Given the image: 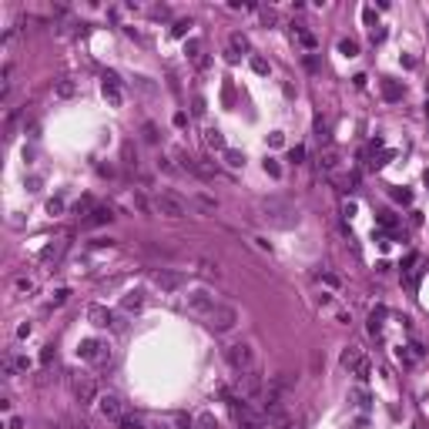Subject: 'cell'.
I'll return each instance as SVG.
<instances>
[{
	"instance_id": "cell-61",
	"label": "cell",
	"mask_w": 429,
	"mask_h": 429,
	"mask_svg": "<svg viewBox=\"0 0 429 429\" xmlns=\"http://www.w3.org/2000/svg\"><path fill=\"white\" fill-rule=\"evenodd\" d=\"M426 185H429V171H426Z\"/></svg>"
},
{
	"instance_id": "cell-3",
	"label": "cell",
	"mask_w": 429,
	"mask_h": 429,
	"mask_svg": "<svg viewBox=\"0 0 429 429\" xmlns=\"http://www.w3.org/2000/svg\"><path fill=\"white\" fill-rule=\"evenodd\" d=\"M225 362L235 369V373H248L255 369V346L248 339H238L232 346H225Z\"/></svg>"
},
{
	"instance_id": "cell-23",
	"label": "cell",
	"mask_w": 429,
	"mask_h": 429,
	"mask_svg": "<svg viewBox=\"0 0 429 429\" xmlns=\"http://www.w3.org/2000/svg\"><path fill=\"white\" fill-rule=\"evenodd\" d=\"M382 97H386V101H399V97H403V84L382 81Z\"/></svg>"
},
{
	"instance_id": "cell-29",
	"label": "cell",
	"mask_w": 429,
	"mask_h": 429,
	"mask_svg": "<svg viewBox=\"0 0 429 429\" xmlns=\"http://www.w3.org/2000/svg\"><path fill=\"white\" fill-rule=\"evenodd\" d=\"M194 429H218V419L211 413H198V419H194Z\"/></svg>"
},
{
	"instance_id": "cell-45",
	"label": "cell",
	"mask_w": 429,
	"mask_h": 429,
	"mask_svg": "<svg viewBox=\"0 0 429 429\" xmlns=\"http://www.w3.org/2000/svg\"><path fill=\"white\" fill-rule=\"evenodd\" d=\"M198 50H202V41H194V37H191V41L185 44V54L188 57H198Z\"/></svg>"
},
{
	"instance_id": "cell-40",
	"label": "cell",
	"mask_w": 429,
	"mask_h": 429,
	"mask_svg": "<svg viewBox=\"0 0 429 429\" xmlns=\"http://www.w3.org/2000/svg\"><path fill=\"white\" fill-rule=\"evenodd\" d=\"M148 429H178V426H175V419H154L148 422Z\"/></svg>"
},
{
	"instance_id": "cell-5",
	"label": "cell",
	"mask_w": 429,
	"mask_h": 429,
	"mask_svg": "<svg viewBox=\"0 0 429 429\" xmlns=\"http://www.w3.org/2000/svg\"><path fill=\"white\" fill-rule=\"evenodd\" d=\"M235 322H238V308L235 305H218L215 312L208 316V329L211 332H232L235 329Z\"/></svg>"
},
{
	"instance_id": "cell-19",
	"label": "cell",
	"mask_w": 429,
	"mask_h": 429,
	"mask_svg": "<svg viewBox=\"0 0 429 429\" xmlns=\"http://www.w3.org/2000/svg\"><path fill=\"white\" fill-rule=\"evenodd\" d=\"M359 359H362V349H359V346H346V349H342V356H339V362H342V369H352Z\"/></svg>"
},
{
	"instance_id": "cell-11",
	"label": "cell",
	"mask_w": 429,
	"mask_h": 429,
	"mask_svg": "<svg viewBox=\"0 0 429 429\" xmlns=\"http://www.w3.org/2000/svg\"><path fill=\"white\" fill-rule=\"evenodd\" d=\"M101 94L111 107H121L124 104V94H121V81H118V74H104V81H101Z\"/></svg>"
},
{
	"instance_id": "cell-26",
	"label": "cell",
	"mask_w": 429,
	"mask_h": 429,
	"mask_svg": "<svg viewBox=\"0 0 429 429\" xmlns=\"http://www.w3.org/2000/svg\"><path fill=\"white\" fill-rule=\"evenodd\" d=\"M34 285H37V282H34L31 275H20V278L14 282V292H17V295H31V292H34Z\"/></svg>"
},
{
	"instance_id": "cell-41",
	"label": "cell",
	"mask_w": 429,
	"mask_h": 429,
	"mask_svg": "<svg viewBox=\"0 0 429 429\" xmlns=\"http://www.w3.org/2000/svg\"><path fill=\"white\" fill-rule=\"evenodd\" d=\"M67 295H71V289H57V292H54V299H50V305H64Z\"/></svg>"
},
{
	"instance_id": "cell-59",
	"label": "cell",
	"mask_w": 429,
	"mask_h": 429,
	"mask_svg": "<svg viewBox=\"0 0 429 429\" xmlns=\"http://www.w3.org/2000/svg\"><path fill=\"white\" fill-rule=\"evenodd\" d=\"M335 319H339L342 325H349V322H352V316H349V312H335Z\"/></svg>"
},
{
	"instance_id": "cell-43",
	"label": "cell",
	"mask_w": 429,
	"mask_h": 429,
	"mask_svg": "<svg viewBox=\"0 0 429 429\" xmlns=\"http://www.w3.org/2000/svg\"><path fill=\"white\" fill-rule=\"evenodd\" d=\"M392 154H396V151H392V148H389V151H382L379 158H376V161H373V168H382V164H389V161H392Z\"/></svg>"
},
{
	"instance_id": "cell-14",
	"label": "cell",
	"mask_w": 429,
	"mask_h": 429,
	"mask_svg": "<svg viewBox=\"0 0 429 429\" xmlns=\"http://www.w3.org/2000/svg\"><path fill=\"white\" fill-rule=\"evenodd\" d=\"M141 308H145V292L141 289H131V292H124L121 295V312H141Z\"/></svg>"
},
{
	"instance_id": "cell-31",
	"label": "cell",
	"mask_w": 429,
	"mask_h": 429,
	"mask_svg": "<svg viewBox=\"0 0 429 429\" xmlns=\"http://www.w3.org/2000/svg\"><path fill=\"white\" fill-rule=\"evenodd\" d=\"M141 134H145V141H148V145H158V124H154V121H145Z\"/></svg>"
},
{
	"instance_id": "cell-46",
	"label": "cell",
	"mask_w": 429,
	"mask_h": 429,
	"mask_svg": "<svg viewBox=\"0 0 429 429\" xmlns=\"http://www.w3.org/2000/svg\"><path fill=\"white\" fill-rule=\"evenodd\" d=\"M268 145H272V148H282L285 145V134H282V131H272V134H268Z\"/></svg>"
},
{
	"instance_id": "cell-52",
	"label": "cell",
	"mask_w": 429,
	"mask_h": 429,
	"mask_svg": "<svg viewBox=\"0 0 429 429\" xmlns=\"http://www.w3.org/2000/svg\"><path fill=\"white\" fill-rule=\"evenodd\" d=\"M352 396H356V403H359V406H362V409H365V406H369V396H365L362 389H356V392H352Z\"/></svg>"
},
{
	"instance_id": "cell-18",
	"label": "cell",
	"mask_w": 429,
	"mask_h": 429,
	"mask_svg": "<svg viewBox=\"0 0 429 429\" xmlns=\"http://www.w3.org/2000/svg\"><path fill=\"white\" fill-rule=\"evenodd\" d=\"M191 202H194V208H202L205 215H211V211L218 208V202H215L211 194H205V191H194V194H191Z\"/></svg>"
},
{
	"instance_id": "cell-15",
	"label": "cell",
	"mask_w": 429,
	"mask_h": 429,
	"mask_svg": "<svg viewBox=\"0 0 429 429\" xmlns=\"http://www.w3.org/2000/svg\"><path fill=\"white\" fill-rule=\"evenodd\" d=\"M74 94H77V81H74V77H57L54 81V97L57 101H71Z\"/></svg>"
},
{
	"instance_id": "cell-56",
	"label": "cell",
	"mask_w": 429,
	"mask_h": 429,
	"mask_svg": "<svg viewBox=\"0 0 429 429\" xmlns=\"http://www.w3.org/2000/svg\"><path fill=\"white\" fill-rule=\"evenodd\" d=\"M27 335H31V325H27V322L17 325V339H27Z\"/></svg>"
},
{
	"instance_id": "cell-8",
	"label": "cell",
	"mask_w": 429,
	"mask_h": 429,
	"mask_svg": "<svg viewBox=\"0 0 429 429\" xmlns=\"http://www.w3.org/2000/svg\"><path fill=\"white\" fill-rule=\"evenodd\" d=\"M188 308L191 312H198V316H205L208 319L215 308H218V302H215V295H211L208 289H194V292H188Z\"/></svg>"
},
{
	"instance_id": "cell-36",
	"label": "cell",
	"mask_w": 429,
	"mask_h": 429,
	"mask_svg": "<svg viewBox=\"0 0 429 429\" xmlns=\"http://www.w3.org/2000/svg\"><path fill=\"white\" fill-rule=\"evenodd\" d=\"M188 31H191V20H175V27H171V34H175V37H185Z\"/></svg>"
},
{
	"instance_id": "cell-17",
	"label": "cell",
	"mask_w": 429,
	"mask_h": 429,
	"mask_svg": "<svg viewBox=\"0 0 429 429\" xmlns=\"http://www.w3.org/2000/svg\"><path fill=\"white\" fill-rule=\"evenodd\" d=\"M107 221H114V211L111 208H94L88 215V221H84V225L88 228H97V225H107Z\"/></svg>"
},
{
	"instance_id": "cell-10",
	"label": "cell",
	"mask_w": 429,
	"mask_h": 429,
	"mask_svg": "<svg viewBox=\"0 0 429 429\" xmlns=\"http://www.w3.org/2000/svg\"><path fill=\"white\" fill-rule=\"evenodd\" d=\"M97 413L104 416V419L118 422V419L124 416V403H121V396H114V392H104V396L97 399Z\"/></svg>"
},
{
	"instance_id": "cell-51",
	"label": "cell",
	"mask_w": 429,
	"mask_h": 429,
	"mask_svg": "<svg viewBox=\"0 0 429 429\" xmlns=\"http://www.w3.org/2000/svg\"><path fill=\"white\" fill-rule=\"evenodd\" d=\"M386 41V27H373V44H382Z\"/></svg>"
},
{
	"instance_id": "cell-20",
	"label": "cell",
	"mask_w": 429,
	"mask_h": 429,
	"mask_svg": "<svg viewBox=\"0 0 429 429\" xmlns=\"http://www.w3.org/2000/svg\"><path fill=\"white\" fill-rule=\"evenodd\" d=\"M228 47H232V54H248V50H251V44H248V37H245V34H232V37H228Z\"/></svg>"
},
{
	"instance_id": "cell-60",
	"label": "cell",
	"mask_w": 429,
	"mask_h": 429,
	"mask_svg": "<svg viewBox=\"0 0 429 429\" xmlns=\"http://www.w3.org/2000/svg\"><path fill=\"white\" fill-rule=\"evenodd\" d=\"M426 118H429V101H426Z\"/></svg>"
},
{
	"instance_id": "cell-2",
	"label": "cell",
	"mask_w": 429,
	"mask_h": 429,
	"mask_svg": "<svg viewBox=\"0 0 429 429\" xmlns=\"http://www.w3.org/2000/svg\"><path fill=\"white\" fill-rule=\"evenodd\" d=\"M238 399L245 403H262L265 399V376L262 369H248V373H238Z\"/></svg>"
},
{
	"instance_id": "cell-38",
	"label": "cell",
	"mask_w": 429,
	"mask_h": 429,
	"mask_svg": "<svg viewBox=\"0 0 429 429\" xmlns=\"http://www.w3.org/2000/svg\"><path fill=\"white\" fill-rule=\"evenodd\" d=\"M302 158H305V148H302V145H295V148L289 151V161H292V164H302Z\"/></svg>"
},
{
	"instance_id": "cell-7",
	"label": "cell",
	"mask_w": 429,
	"mask_h": 429,
	"mask_svg": "<svg viewBox=\"0 0 429 429\" xmlns=\"http://www.w3.org/2000/svg\"><path fill=\"white\" fill-rule=\"evenodd\" d=\"M77 356H81L84 362L101 365V362H107V359H111V349H107L104 342H97V339H84L81 346H77Z\"/></svg>"
},
{
	"instance_id": "cell-28",
	"label": "cell",
	"mask_w": 429,
	"mask_h": 429,
	"mask_svg": "<svg viewBox=\"0 0 429 429\" xmlns=\"http://www.w3.org/2000/svg\"><path fill=\"white\" fill-rule=\"evenodd\" d=\"M382 316H386V308H373V316H369V332L373 335L382 332Z\"/></svg>"
},
{
	"instance_id": "cell-44",
	"label": "cell",
	"mask_w": 429,
	"mask_h": 429,
	"mask_svg": "<svg viewBox=\"0 0 429 429\" xmlns=\"http://www.w3.org/2000/svg\"><path fill=\"white\" fill-rule=\"evenodd\" d=\"M339 185H342V188H349V191H352V188L359 185V175H342V178H339Z\"/></svg>"
},
{
	"instance_id": "cell-58",
	"label": "cell",
	"mask_w": 429,
	"mask_h": 429,
	"mask_svg": "<svg viewBox=\"0 0 429 429\" xmlns=\"http://www.w3.org/2000/svg\"><path fill=\"white\" fill-rule=\"evenodd\" d=\"M392 194H396V198H399L403 205H409V202H413V194H409V191H392Z\"/></svg>"
},
{
	"instance_id": "cell-16",
	"label": "cell",
	"mask_w": 429,
	"mask_h": 429,
	"mask_svg": "<svg viewBox=\"0 0 429 429\" xmlns=\"http://www.w3.org/2000/svg\"><path fill=\"white\" fill-rule=\"evenodd\" d=\"M205 145H208L211 151H221V154L228 151V145H225V134H221L218 128H208V131H205Z\"/></svg>"
},
{
	"instance_id": "cell-34",
	"label": "cell",
	"mask_w": 429,
	"mask_h": 429,
	"mask_svg": "<svg viewBox=\"0 0 429 429\" xmlns=\"http://www.w3.org/2000/svg\"><path fill=\"white\" fill-rule=\"evenodd\" d=\"M339 54L356 57V54H359V44H356V41H349V37H342V41H339Z\"/></svg>"
},
{
	"instance_id": "cell-49",
	"label": "cell",
	"mask_w": 429,
	"mask_h": 429,
	"mask_svg": "<svg viewBox=\"0 0 429 429\" xmlns=\"http://www.w3.org/2000/svg\"><path fill=\"white\" fill-rule=\"evenodd\" d=\"M362 20L373 27V24H376V10H373V7H362ZM376 27H379V24H376Z\"/></svg>"
},
{
	"instance_id": "cell-35",
	"label": "cell",
	"mask_w": 429,
	"mask_h": 429,
	"mask_svg": "<svg viewBox=\"0 0 429 429\" xmlns=\"http://www.w3.org/2000/svg\"><path fill=\"white\" fill-rule=\"evenodd\" d=\"M259 14H262V24H265V27H272V24H275V20H278V14H275V10H272V7H262Z\"/></svg>"
},
{
	"instance_id": "cell-25",
	"label": "cell",
	"mask_w": 429,
	"mask_h": 429,
	"mask_svg": "<svg viewBox=\"0 0 429 429\" xmlns=\"http://www.w3.org/2000/svg\"><path fill=\"white\" fill-rule=\"evenodd\" d=\"M248 64H251V71L259 74V77H268V71H272V67H268V61H265V57H259V54H251Z\"/></svg>"
},
{
	"instance_id": "cell-48",
	"label": "cell",
	"mask_w": 429,
	"mask_h": 429,
	"mask_svg": "<svg viewBox=\"0 0 429 429\" xmlns=\"http://www.w3.org/2000/svg\"><path fill=\"white\" fill-rule=\"evenodd\" d=\"M238 429H262V422H259V416L255 419H238Z\"/></svg>"
},
{
	"instance_id": "cell-47",
	"label": "cell",
	"mask_w": 429,
	"mask_h": 429,
	"mask_svg": "<svg viewBox=\"0 0 429 429\" xmlns=\"http://www.w3.org/2000/svg\"><path fill=\"white\" fill-rule=\"evenodd\" d=\"M14 365H17V373H27V369H31V359H27V356H14Z\"/></svg>"
},
{
	"instance_id": "cell-21",
	"label": "cell",
	"mask_w": 429,
	"mask_h": 429,
	"mask_svg": "<svg viewBox=\"0 0 429 429\" xmlns=\"http://www.w3.org/2000/svg\"><path fill=\"white\" fill-rule=\"evenodd\" d=\"M198 272H202L205 278H215V282L221 278V268H218V262H211V259H198Z\"/></svg>"
},
{
	"instance_id": "cell-33",
	"label": "cell",
	"mask_w": 429,
	"mask_h": 429,
	"mask_svg": "<svg viewBox=\"0 0 429 429\" xmlns=\"http://www.w3.org/2000/svg\"><path fill=\"white\" fill-rule=\"evenodd\" d=\"M248 242H251V245H255V248H259V251H265V255H272V251H275V248H272V242H268V238H265V235H251V238H248Z\"/></svg>"
},
{
	"instance_id": "cell-27",
	"label": "cell",
	"mask_w": 429,
	"mask_h": 429,
	"mask_svg": "<svg viewBox=\"0 0 429 429\" xmlns=\"http://www.w3.org/2000/svg\"><path fill=\"white\" fill-rule=\"evenodd\" d=\"M352 373H356V379H362V382H365V379H369V373H373V362H369V359L362 356L356 365H352Z\"/></svg>"
},
{
	"instance_id": "cell-13",
	"label": "cell",
	"mask_w": 429,
	"mask_h": 429,
	"mask_svg": "<svg viewBox=\"0 0 429 429\" xmlns=\"http://www.w3.org/2000/svg\"><path fill=\"white\" fill-rule=\"evenodd\" d=\"M339 164H342V154L335 151V148H322V151H319V168H322L325 175H335Z\"/></svg>"
},
{
	"instance_id": "cell-39",
	"label": "cell",
	"mask_w": 429,
	"mask_h": 429,
	"mask_svg": "<svg viewBox=\"0 0 429 429\" xmlns=\"http://www.w3.org/2000/svg\"><path fill=\"white\" fill-rule=\"evenodd\" d=\"M322 282L329 285V289H339V285H342V278L335 275V272H322Z\"/></svg>"
},
{
	"instance_id": "cell-6",
	"label": "cell",
	"mask_w": 429,
	"mask_h": 429,
	"mask_svg": "<svg viewBox=\"0 0 429 429\" xmlns=\"http://www.w3.org/2000/svg\"><path fill=\"white\" fill-rule=\"evenodd\" d=\"M151 282L158 285L161 292H178V289H185L188 285V275L185 272H178V268H158L151 275Z\"/></svg>"
},
{
	"instance_id": "cell-12",
	"label": "cell",
	"mask_w": 429,
	"mask_h": 429,
	"mask_svg": "<svg viewBox=\"0 0 429 429\" xmlns=\"http://www.w3.org/2000/svg\"><path fill=\"white\" fill-rule=\"evenodd\" d=\"M88 322L91 325H97V329H114V312L111 308H104V305H91L88 308Z\"/></svg>"
},
{
	"instance_id": "cell-54",
	"label": "cell",
	"mask_w": 429,
	"mask_h": 429,
	"mask_svg": "<svg viewBox=\"0 0 429 429\" xmlns=\"http://www.w3.org/2000/svg\"><path fill=\"white\" fill-rule=\"evenodd\" d=\"M151 17H154V20H161V17H168V7H151Z\"/></svg>"
},
{
	"instance_id": "cell-4",
	"label": "cell",
	"mask_w": 429,
	"mask_h": 429,
	"mask_svg": "<svg viewBox=\"0 0 429 429\" xmlns=\"http://www.w3.org/2000/svg\"><path fill=\"white\" fill-rule=\"evenodd\" d=\"M154 211L164 215V218H185V215H188V202L181 198V194H175V191H158V198H154Z\"/></svg>"
},
{
	"instance_id": "cell-9",
	"label": "cell",
	"mask_w": 429,
	"mask_h": 429,
	"mask_svg": "<svg viewBox=\"0 0 429 429\" xmlns=\"http://www.w3.org/2000/svg\"><path fill=\"white\" fill-rule=\"evenodd\" d=\"M74 399H77V403L81 406H94L97 399V386H94V379H91V376H77V379H74Z\"/></svg>"
},
{
	"instance_id": "cell-55",
	"label": "cell",
	"mask_w": 429,
	"mask_h": 429,
	"mask_svg": "<svg viewBox=\"0 0 429 429\" xmlns=\"http://www.w3.org/2000/svg\"><path fill=\"white\" fill-rule=\"evenodd\" d=\"M50 359H54V349L47 346V349H44V352H41V362H44V365H50Z\"/></svg>"
},
{
	"instance_id": "cell-50",
	"label": "cell",
	"mask_w": 429,
	"mask_h": 429,
	"mask_svg": "<svg viewBox=\"0 0 429 429\" xmlns=\"http://www.w3.org/2000/svg\"><path fill=\"white\" fill-rule=\"evenodd\" d=\"M409 352H413V359H422V356H426V349H422L419 342H409Z\"/></svg>"
},
{
	"instance_id": "cell-42",
	"label": "cell",
	"mask_w": 429,
	"mask_h": 429,
	"mask_svg": "<svg viewBox=\"0 0 429 429\" xmlns=\"http://www.w3.org/2000/svg\"><path fill=\"white\" fill-rule=\"evenodd\" d=\"M47 211H50V215H64V202H61V198H50Z\"/></svg>"
},
{
	"instance_id": "cell-62",
	"label": "cell",
	"mask_w": 429,
	"mask_h": 429,
	"mask_svg": "<svg viewBox=\"0 0 429 429\" xmlns=\"http://www.w3.org/2000/svg\"><path fill=\"white\" fill-rule=\"evenodd\" d=\"M416 429H422V426H416Z\"/></svg>"
},
{
	"instance_id": "cell-24",
	"label": "cell",
	"mask_w": 429,
	"mask_h": 429,
	"mask_svg": "<svg viewBox=\"0 0 429 429\" xmlns=\"http://www.w3.org/2000/svg\"><path fill=\"white\" fill-rule=\"evenodd\" d=\"M292 34H295V37H299V41H302V44H305V47H308V50L316 47V37H312V34H308V31H305V24H292Z\"/></svg>"
},
{
	"instance_id": "cell-1",
	"label": "cell",
	"mask_w": 429,
	"mask_h": 429,
	"mask_svg": "<svg viewBox=\"0 0 429 429\" xmlns=\"http://www.w3.org/2000/svg\"><path fill=\"white\" fill-rule=\"evenodd\" d=\"M259 211H262V221H268L272 228H295V225H299V211H295V205H292L289 198H278V194L262 198Z\"/></svg>"
},
{
	"instance_id": "cell-32",
	"label": "cell",
	"mask_w": 429,
	"mask_h": 429,
	"mask_svg": "<svg viewBox=\"0 0 429 429\" xmlns=\"http://www.w3.org/2000/svg\"><path fill=\"white\" fill-rule=\"evenodd\" d=\"M61 248H64V245H61V242L47 245V248L41 251V262H57V255H61Z\"/></svg>"
},
{
	"instance_id": "cell-30",
	"label": "cell",
	"mask_w": 429,
	"mask_h": 429,
	"mask_svg": "<svg viewBox=\"0 0 429 429\" xmlns=\"http://www.w3.org/2000/svg\"><path fill=\"white\" fill-rule=\"evenodd\" d=\"M225 164H228V168H242V164H245V154L235 151V148H228V151H225Z\"/></svg>"
},
{
	"instance_id": "cell-22",
	"label": "cell",
	"mask_w": 429,
	"mask_h": 429,
	"mask_svg": "<svg viewBox=\"0 0 429 429\" xmlns=\"http://www.w3.org/2000/svg\"><path fill=\"white\" fill-rule=\"evenodd\" d=\"M118 429H148V422L141 419L138 413H134V416H131V413H124L121 419H118Z\"/></svg>"
},
{
	"instance_id": "cell-53",
	"label": "cell",
	"mask_w": 429,
	"mask_h": 429,
	"mask_svg": "<svg viewBox=\"0 0 429 429\" xmlns=\"http://www.w3.org/2000/svg\"><path fill=\"white\" fill-rule=\"evenodd\" d=\"M7 429H24V419H20V416H10V419H7Z\"/></svg>"
},
{
	"instance_id": "cell-57",
	"label": "cell",
	"mask_w": 429,
	"mask_h": 429,
	"mask_svg": "<svg viewBox=\"0 0 429 429\" xmlns=\"http://www.w3.org/2000/svg\"><path fill=\"white\" fill-rule=\"evenodd\" d=\"M27 191H41V178H27Z\"/></svg>"
},
{
	"instance_id": "cell-37",
	"label": "cell",
	"mask_w": 429,
	"mask_h": 429,
	"mask_svg": "<svg viewBox=\"0 0 429 429\" xmlns=\"http://www.w3.org/2000/svg\"><path fill=\"white\" fill-rule=\"evenodd\" d=\"M265 171L272 175V178H282V164H278L275 158H268V161H265Z\"/></svg>"
}]
</instances>
